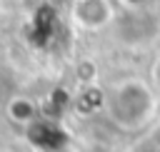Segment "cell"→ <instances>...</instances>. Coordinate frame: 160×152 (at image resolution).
Listing matches in <instances>:
<instances>
[{"mask_svg": "<svg viewBox=\"0 0 160 152\" xmlns=\"http://www.w3.org/2000/svg\"><path fill=\"white\" fill-rule=\"evenodd\" d=\"M75 17H78V22L95 27V25H102L110 17V7H108L105 0H78Z\"/></svg>", "mask_w": 160, "mask_h": 152, "instance_id": "cell-1", "label": "cell"}, {"mask_svg": "<svg viewBox=\"0 0 160 152\" xmlns=\"http://www.w3.org/2000/svg\"><path fill=\"white\" fill-rule=\"evenodd\" d=\"M132 5H140V2H148V0H130Z\"/></svg>", "mask_w": 160, "mask_h": 152, "instance_id": "cell-2", "label": "cell"}]
</instances>
